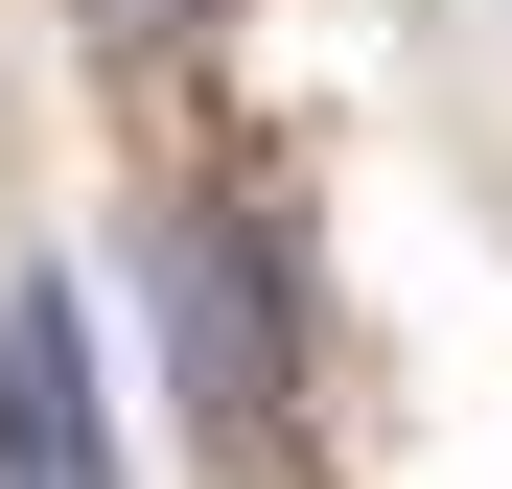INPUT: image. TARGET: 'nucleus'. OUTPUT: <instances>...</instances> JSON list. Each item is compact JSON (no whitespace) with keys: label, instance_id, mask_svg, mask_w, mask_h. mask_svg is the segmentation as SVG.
Here are the masks:
<instances>
[{"label":"nucleus","instance_id":"nucleus-1","mask_svg":"<svg viewBox=\"0 0 512 489\" xmlns=\"http://www.w3.org/2000/svg\"><path fill=\"white\" fill-rule=\"evenodd\" d=\"M0 489H94V350H70V280H0Z\"/></svg>","mask_w":512,"mask_h":489},{"label":"nucleus","instance_id":"nucleus-2","mask_svg":"<svg viewBox=\"0 0 512 489\" xmlns=\"http://www.w3.org/2000/svg\"><path fill=\"white\" fill-rule=\"evenodd\" d=\"M70 24H94V47L140 70V47H187V24H210V0H70Z\"/></svg>","mask_w":512,"mask_h":489}]
</instances>
